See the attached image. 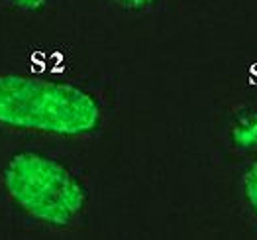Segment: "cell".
Segmentation results:
<instances>
[{"label":"cell","instance_id":"4","mask_svg":"<svg viewBox=\"0 0 257 240\" xmlns=\"http://www.w3.org/2000/svg\"><path fill=\"white\" fill-rule=\"evenodd\" d=\"M237 195L247 218L257 228V159L243 162L237 175Z\"/></svg>","mask_w":257,"mask_h":240},{"label":"cell","instance_id":"2","mask_svg":"<svg viewBox=\"0 0 257 240\" xmlns=\"http://www.w3.org/2000/svg\"><path fill=\"white\" fill-rule=\"evenodd\" d=\"M0 205L26 230L75 234L88 224L92 185L63 153L22 146L0 162Z\"/></svg>","mask_w":257,"mask_h":240},{"label":"cell","instance_id":"5","mask_svg":"<svg viewBox=\"0 0 257 240\" xmlns=\"http://www.w3.org/2000/svg\"><path fill=\"white\" fill-rule=\"evenodd\" d=\"M53 0H0V6L8 12L22 16H42L51 8Z\"/></svg>","mask_w":257,"mask_h":240},{"label":"cell","instance_id":"6","mask_svg":"<svg viewBox=\"0 0 257 240\" xmlns=\"http://www.w3.org/2000/svg\"><path fill=\"white\" fill-rule=\"evenodd\" d=\"M104 2L128 14H153L161 10L167 0H104Z\"/></svg>","mask_w":257,"mask_h":240},{"label":"cell","instance_id":"3","mask_svg":"<svg viewBox=\"0 0 257 240\" xmlns=\"http://www.w3.org/2000/svg\"><path fill=\"white\" fill-rule=\"evenodd\" d=\"M222 144L230 153L247 162L257 159V97L226 109L220 122Z\"/></svg>","mask_w":257,"mask_h":240},{"label":"cell","instance_id":"1","mask_svg":"<svg viewBox=\"0 0 257 240\" xmlns=\"http://www.w3.org/2000/svg\"><path fill=\"white\" fill-rule=\"evenodd\" d=\"M114 110V91L96 79L0 73V134L83 142L106 130Z\"/></svg>","mask_w":257,"mask_h":240}]
</instances>
